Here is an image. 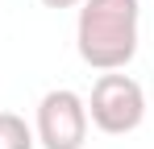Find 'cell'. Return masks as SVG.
Segmentation results:
<instances>
[{
	"instance_id": "6da1fadb",
	"label": "cell",
	"mask_w": 154,
	"mask_h": 149,
	"mask_svg": "<svg viewBox=\"0 0 154 149\" xmlns=\"http://www.w3.org/2000/svg\"><path fill=\"white\" fill-rule=\"evenodd\" d=\"M79 54L96 71H121L137 54V0H83Z\"/></svg>"
},
{
	"instance_id": "7a4b0ae2",
	"label": "cell",
	"mask_w": 154,
	"mask_h": 149,
	"mask_svg": "<svg viewBox=\"0 0 154 149\" xmlns=\"http://www.w3.org/2000/svg\"><path fill=\"white\" fill-rule=\"evenodd\" d=\"M92 124L100 128V133H129V128H137L142 116H146V95H142V87H137V79H129V74H117V71H104L96 79V87H92Z\"/></svg>"
},
{
	"instance_id": "3957f363",
	"label": "cell",
	"mask_w": 154,
	"mask_h": 149,
	"mask_svg": "<svg viewBox=\"0 0 154 149\" xmlns=\"http://www.w3.org/2000/svg\"><path fill=\"white\" fill-rule=\"evenodd\" d=\"M88 108L75 91H46L38 104V141L46 149H83Z\"/></svg>"
},
{
	"instance_id": "277c9868",
	"label": "cell",
	"mask_w": 154,
	"mask_h": 149,
	"mask_svg": "<svg viewBox=\"0 0 154 149\" xmlns=\"http://www.w3.org/2000/svg\"><path fill=\"white\" fill-rule=\"evenodd\" d=\"M0 149H33V133L17 112H0Z\"/></svg>"
},
{
	"instance_id": "5b68a950",
	"label": "cell",
	"mask_w": 154,
	"mask_h": 149,
	"mask_svg": "<svg viewBox=\"0 0 154 149\" xmlns=\"http://www.w3.org/2000/svg\"><path fill=\"white\" fill-rule=\"evenodd\" d=\"M42 4H46V8H75L79 0H42Z\"/></svg>"
}]
</instances>
